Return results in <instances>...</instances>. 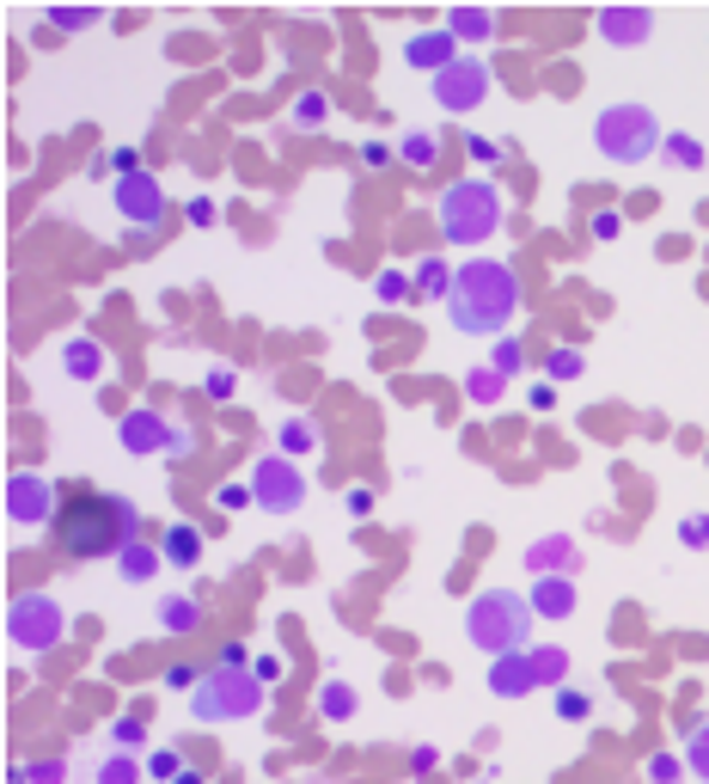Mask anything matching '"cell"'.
I'll list each match as a JSON object with an SVG mask.
<instances>
[{"instance_id":"42","label":"cell","mask_w":709,"mask_h":784,"mask_svg":"<svg viewBox=\"0 0 709 784\" xmlns=\"http://www.w3.org/2000/svg\"><path fill=\"white\" fill-rule=\"evenodd\" d=\"M410 289H416V282H410L404 270H380V282H373V294H380L385 306H398V301H404Z\"/></svg>"},{"instance_id":"45","label":"cell","mask_w":709,"mask_h":784,"mask_svg":"<svg viewBox=\"0 0 709 784\" xmlns=\"http://www.w3.org/2000/svg\"><path fill=\"white\" fill-rule=\"evenodd\" d=\"M679 545H691V552H709V515H685V521H679Z\"/></svg>"},{"instance_id":"30","label":"cell","mask_w":709,"mask_h":784,"mask_svg":"<svg viewBox=\"0 0 709 784\" xmlns=\"http://www.w3.org/2000/svg\"><path fill=\"white\" fill-rule=\"evenodd\" d=\"M7 784H67V766L62 760H31V766H13Z\"/></svg>"},{"instance_id":"44","label":"cell","mask_w":709,"mask_h":784,"mask_svg":"<svg viewBox=\"0 0 709 784\" xmlns=\"http://www.w3.org/2000/svg\"><path fill=\"white\" fill-rule=\"evenodd\" d=\"M465 154H472L477 166H501V160H508V147L489 142V135H472V142H465Z\"/></svg>"},{"instance_id":"17","label":"cell","mask_w":709,"mask_h":784,"mask_svg":"<svg viewBox=\"0 0 709 784\" xmlns=\"http://www.w3.org/2000/svg\"><path fill=\"white\" fill-rule=\"evenodd\" d=\"M532 613L539 619H569L575 613V576H532Z\"/></svg>"},{"instance_id":"51","label":"cell","mask_w":709,"mask_h":784,"mask_svg":"<svg viewBox=\"0 0 709 784\" xmlns=\"http://www.w3.org/2000/svg\"><path fill=\"white\" fill-rule=\"evenodd\" d=\"M184 215H190V227H202V233L214 227V202H209V197H190V209H184Z\"/></svg>"},{"instance_id":"33","label":"cell","mask_w":709,"mask_h":784,"mask_svg":"<svg viewBox=\"0 0 709 784\" xmlns=\"http://www.w3.org/2000/svg\"><path fill=\"white\" fill-rule=\"evenodd\" d=\"M325 117H330V98L325 93H300V98H294V111H288L294 129H318Z\"/></svg>"},{"instance_id":"9","label":"cell","mask_w":709,"mask_h":784,"mask_svg":"<svg viewBox=\"0 0 709 784\" xmlns=\"http://www.w3.org/2000/svg\"><path fill=\"white\" fill-rule=\"evenodd\" d=\"M428 93H434V105L441 111H477L489 98V62L484 55H459V62H447L441 74L428 81Z\"/></svg>"},{"instance_id":"37","label":"cell","mask_w":709,"mask_h":784,"mask_svg":"<svg viewBox=\"0 0 709 784\" xmlns=\"http://www.w3.org/2000/svg\"><path fill=\"white\" fill-rule=\"evenodd\" d=\"M685 772H691V766H685V754H648L643 778H648V784H679Z\"/></svg>"},{"instance_id":"31","label":"cell","mask_w":709,"mask_h":784,"mask_svg":"<svg viewBox=\"0 0 709 784\" xmlns=\"http://www.w3.org/2000/svg\"><path fill=\"white\" fill-rule=\"evenodd\" d=\"M141 766H147V778H154V784H171L178 772H184V754H178V748H147Z\"/></svg>"},{"instance_id":"34","label":"cell","mask_w":709,"mask_h":784,"mask_svg":"<svg viewBox=\"0 0 709 784\" xmlns=\"http://www.w3.org/2000/svg\"><path fill=\"white\" fill-rule=\"evenodd\" d=\"M685 766H691V778H709V723L685 730Z\"/></svg>"},{"instance_id":"19","label":"cell","mask_w":709,"mask_h":784,"mask_svg":"<svg viewBox=\"0 0 709 784\" xmlns=\"http://www.w3.org/2000/svg\"><path fill=\"white\" fill-rule=\"evenodd\" d=\"M62 374L67 380H105V349H98V337H67L62 344Z\"/></svg>"},{"instance_id":"11","label":"cell","mask_w":709,"mask_h":784,"mask_svg":"<svg viewBox=\"0 0 709 784\" xmlns=\"http://www.w3.org/2000/svg\"><path fill=\"white\" fill-rule=\"evenodd\" d=\"M110 202H117L123 227H141V233H154L159 221H166V190H159L154 173H129L110 185Z\"/></svg>"},{"instance_id":"13","label":"cell","mask_w":709,"mask_h":784,"mask_svg":"<svg viewBox=\"0 0 709 784\" xmlns=\"http://www.w3.org/2000/svg\"><path fill=\"white\" fill-rule=\"evenodd\" d=\"M166 436H171V424L159 411H123L117 417L123 453H166Z\"/></svg>"},{"instance_id":"28","label":"cell","mask_w":709,"mask_h":784,"mask_svg":"<svg viewBox=\"0 0 709 784\" xmlns=\"http://www.w3.org/2000/svg\"><path fill=\"white\" fill-rule=\"evenodd\" d=\"M318 711H325L330 723H349L354 718V687L349 680H325V687H318Z\"/></svg>"},{"instance_id":"52","label":"cell","mask_w":709,"mask_h":784,"mask_svg":"<svg viewBox=\"0 0 709 784\" xmlns=\"http://www.w3.org/2000/svg\"><path fill=\"white\" fill-rule=\"evenodd\" d=\"M526 405H532V411H551V405H557V386H551V380H532V393H526Z\"/></svg>"},{"instance_id":"5","label":"cell","mask_w":709,"mask_h":784,"mask_svg":"<svg viewBox=\"0 0 709 784\" xmlns=\"http://www.w3.org/2000/svg\"><path fill=\"white\" fill-rule=\"evenodd\" d=\"M263 711V680L251 668H202V687L190 692V718L197 723H245Z\"/></svg>"},{"instance_id":"2","label":"cell","mask_w":709,"mask_h":784,"mask_svg":"<svg viewBox=\"0 0 709 784\" xmlns=\"http://www.w3.org/2000/svg\"><path fill=\"white\" fill-rule=\"evenodd\" d=\"M520 313V276L501 258H465L447 294V325L465 337H508Z\"/></svg>"},{"instance_id":"3","label":"cell","mask_w":709,"mask_h":784,"mask_svg":"<svg viewBox=\"0 0 709 784\" xmlns=\"http://www.w3.org/2000/svg\"><path fill=\"white\" fill-rule=\"evenodd\" d=\"M532 600L514 595V588H484V595L465 607V638L484 656H508V650H532Z\"/></svg>"},{"instance_id":"38","label":"cell","mask_w":709,"mask_h":784,"mask_svg":"<svg viewBox=\"0 0 709 784\" xmlns=\"http://www.w3.org/2000/svg\"><path fill=\"white\" fill-rule=\"evenodd\" d=\"M557 718H563V723H588L593 718V699H588V692H575V687H557Z\"/></svg>"},{"instance_id":"46","label":"cell","mask_w":709,"mask_h":784,"mask_svg":"<svg viewBox=\"0 0 709 784\" xmlns=\"http://www.w3.org/2000/svg\"><path fill=\"white\" fill-rule=\"evenodd\" d=\"M233 386H239L233 368H209V374H202V393H209V399H233Z\"/></svg>"},{"instance_id":"49","label":"cell","mask_w":709,"mask_h":784,"mask_svg":"<svg viewBox=\"0 0 709 784\" xmlns=\"http://www.w3.org/2000/svg\"><path fill=\"white\" fill-rule=\"evenodd\" d=\"M342 509H349L354 521H361V515H373V491H368V484H354V491H342Z\"/></svg>"},{"instance_id":"40","label":"cell","mask_w":709,"mask_h":784,"mask_svg":"<svg viewBox=\"0 0 709 784\" xmlns=\"http://www.w3.org/2000/svg\"><path fill=\"white\" fill-rule=\"evenodd\" d=\"M251 675H257L263 687H276V680H288V656H282V650H257V656H251Z\"/></svg>"},{"instance_id":"35","label":"cell","mask_w":709,"mask_h":784,"mask_svg":"<svg viewBox=\"0 0 709 784\" xmlns=\"http://www.w3.org/2000/svg\"><path fill=\"white\" fill-rule=\"evenodd\" d=\"M581 374H588V362H581V349H551V356H544V380H581Z\"/></svg>"},{"instance_id":"56","label":"cell","mask_w":709,"mask_h":784,"mask_svg":"<svg viewBox=\"0 0 709 784\" xmlns=\"http://www.w3.org/2000/svg\"><path fill=\"white\" fill-rule=\"evenodd\" d=\"M171 784H209V772H197V766H184V772H178V778H171Z\"/></svg>"},{"instance_id":"4","label":"cell","mask_w":709,"mask_h":784,"mask_svg":"<svg viewBox=\"0 0 709 784\" xmlns=\"http://www.w3.org/2000/svg\"><path fill=\"white\" fill-rule=\"evenodd\" d=\"M434 221H441V240L447 245H465V252H472V245H484L501 227V190L489 185V178H459V185L441 190Z\"/></svg>"},{"instance_id":"12","label":"cell","mask_w":709,"mask_h":784,"mask_svg":"<svg viewBox=\"0 0 709 784\" xmlns=\"http://www.w3.org/2000/svg\"><path fill=\"white\" fill-rule=\"evenodd\" d=\"M489 692L496 699H526L539 692V675H532V650H508V656H489Z\"/></svg>"},{"instance_id":"53","label":"cell","mask_w":709,"mask_h":784,"mask_svg":"<svg viewBox=\"0 0 709 784\" xmlns=\"http://www.w3.org/2000/svg\"><path fill=\"white\" fill-rule=\"evenodd\" d=\"M392 154H398V147H385V142H368V147H361V166H368V173H380V166L392 160Z\"/></svg>"},{"instance_id":"1","label":"cell","mask_w":709,"mask_h":784,"mask_svg":"<svg viewBox=\"0 0 709 784\" xmlns=\"http://www.w3.org/2000/svg\"><path fill=\"white\" fill-rule=\"evenodd\" d=\"M50 540L74 564L117 558L123 545L141 540V509L129 496H110V491H74V496H62V515H55Z\"/></svg>"},{"instance_id":"20","label":"cell","mask_w":709,"mask_h":784,"mask_svg":"<svg viewBox=\"0 0 709 784\" xmlns=\"http://www.w3.org/2000/svg\"><path fill=\"white\" fill-rule=\"evenodd\" d=\"M154 619H159V631H171V638H190L202 625V595H166L154 607Z\"/></svg>"},{"instance_id":"39","label":"cell","mask_w":709,"mask_h":784,"mask_svg":"<svg viewBox=\"0 0 709 784\" xmlns=\"http://www.w3.org/2000/svg\"><path fill=\"white\" fill-rule=\"evenodd\" d=\"M110 742H117L123 754H141V748H147V723L141 718H117V723H110Z\"/></svg>"},{"instance_id":"16","label":"cell","mask_w":709,"mask_h":784,"mask_svg":"<svg viewBox=\"0 0 709 784\" xmlns=\"http://www.w3.org/2000/svg\"><path fill=\"white\" fill-rule=\"evenodd\" d=\"M159 558H166L171 571H197L202 564V527L197 521H171V527L159 533Z\"/></svg>"},{"instance_id":"54","label":"cell","mask_w":709,"mask_h":784,"mask_svg":"<svg viewBox=\"0 0 709 784\" xmlns=\"http://www.w3.org/2000/svg\"><path fill=\"white\" fill-rule=\"evenodd\" d=\"M410 766H416V772H434V766H441V754H434V748H416V754H410Z\"/></svg>"},{"instance_id":"43","label":"cell","mask_w":709,"mask_h":784,"mask_svg":"<svg viewBox=\"0 0 709 784\" xmlns=\"http://www.w3.org/2000/svg\"><path fill=\"white\" fill-rule=\"evenodd\" d=\"M214 503H221L226 515H239V509L257 503V491H251V479H239V484H221V491H214Z\"/></svg>"},{"instance_id":"15","label":"cell","mask_w":709,"mask_h":784,"mask_svg":"<svg viewBox=\"0 0 709 784\" xmlns=\"http://www.w3.org/2000/svg\"><path fill=\"white\" fill-rule=\"evenodd\" d=\"M453 43H459V38H453L447 25H441V31H416V38L404 43V62L410 67H428V81H434L447 62H459V50H453Z\"/></svg>"},{"instance_id":"8","label":"cell","mask_w":709,"mask_h":784,"mask_svg":"<svg viewBox=\"0 0 709 784\" xmlns=\"http://www.w3.org/2000/svg\"><path fill=\"white\" fill-rule=\"evenodd\" d=\"M251 491H257V509L294 515V509L306 503V472L288 460V453H263V460L251 466Z\"/></svg>"},{"instance_id":"7","label":"cell","mask_w":709,"mask_h":784,"mask_svg":"<svg viewBox=\"0 0 709 784\" xmlns=\"http://www.w3.org/2000/svg\"><path fill=\"white\" fill-rule=\"evenodd\" d=\"M62 631H67V613L55 595H19L13 607H7V644H19V650H31V656L55 650Z\"/></svg>"},{"instance_id":"26","label":"cell","mask_w":709,"mask_h":784,"mask_svg":"<svg viewBox=\"0 0 709 784\" xmlns=\"http://www.w3.org/2000/svg\"><path fill=\"white\" fill-rule=\"evenodd\" d=\"M398 160H404V166H416V173H428V166L441 160V142H434L428 129H410L404 142H398Z\"/></svg>"},{"instance_id":"22","label":"cell","mask_w":709,"mask_h":784,"mask_svg":"<svg viewBox=\"0 0 709 784\" xmlns=\"http://www.w3.org/2000/svg\"><path fill=\"white\" fill-rule=\"evenodd\" d=\"M276 448L288 453V460H306V453H318V424H313V417H282Z\"/></svg>"},{"instance_id":"47","label":"cell","mask_w":709,"mask_h":784,"mask_svg":"<svg viewBox=\"0 0 709 784\" xmlns=\"http://www.w3.org/2000/svg\"><path fill=\"white\" fill-rule=\"evenodd\" d=\"M166 687H171V692H197V687H202V668L171 662V668H166Z\"/></svg>"},{"instance_id":"48","label":"cell","mask_w":709,"mask_h":784,"mask_svg":"<svg viewBox=\"0 0 709 784\" xmlns=\"http://www.w3.org/2000/svg\"><path fill=\"white\" fill-rule=\"evenodd\" d=\"M588 233H593V240H617V233H624V215H617V209H600V215L588 221Z\"/></svg>"},{"instance_id":"24","label":"cell","mask_w":709,"mask_h":784,"mask_svg":"<svg viewBox=\"0 0 709 784\" xmlns=\"http://www.w3.org/2000/svg\"><path fill=\"white\" fill-rule=\"evenodd\" d=\"M447 31H453V38H465V43H484L489 31H496V13H489V7H453Z\"/></svg>"},{"instance_id":"6","label":"cell","mask_w":709,"mask_h":784,"mask_svg":"<svg viewBox=\"0 0 709 784\" xmlns=\"http://www.w3.org/2000/svg\"><path fill=\"white\" fill-rule=\"evenodd\" d=\"M660 123H655V111L648 105H605L600 117H593V147H600L605 160H617V166H636V160H648V154H660Z\"/></svg>"},{"instance_id":"36","label":"cell","mask_w":709,"mask_h":784,"mask_svg":"<svg viewBox=\"0 0 709 784\" xmlns=\"http://www.w3.org/2000/svg\"><path fill=\"white\" fill-rule=\"evenodd\" d=\"M532 675H539V687H563V675H569V656L563 650H532Z\"/></svg>"},{"instance_id":"27","label":"cell","mask_w":709,"mask_h":784,"mask_svg":"<svg viewBox=\"0 0 709 784\" xmlns=\"http://www.w3.org/2000/svg\"><path fill=\"white\" fill-rule=\"evenodd\" d=\"M660 154H667V166H679V173H697V166H703V142L685 135V129H673L667 142H660Z\"/></svg>"},{"instance_id":"23","label":"cell","mask_w":709,"mask_h":784,"mask_svg":"<svg viewBox=\"0 0 709 784\" xmlns=\"http://www.w3.org/2000/svg\"><path fill=\"white\" fill-rule=\"evenodd\" d=\"M453 276H459V270H453L447 258H422L416 276H410V282H416L422 301H447V294H453Z\"/></svg>"},{"instance_id":"18","label":"cell","mask_w":709,"mask_h":784,"mask_svg":"<svg viewBox=\"0 0 709 784\" xmlns=\"http://www.w3.org/2000/svg\"><path fill=\"white\" fill-rule=\"evenodd\" d=\"M648 31H655V13H648V7H600V38L643 43Z\"/></svg>"},{"instance_id":"32","label":"cell","mask_w":709,"mask_h":784,"mask_svg":"<svg viewBox=\"0 0 709 784\" xmlns=\"http://www.w3.org/2000/svg\"><path fill=\"white\" fill-rule=\"evenodd\" d=\"M489 368H496L501 380H514V374L526 368V349H520V337H496V344H489Z\"/></svg>"},{"instance_id":"41","label":"cell","mask_w":709,"mask_h":784,"mask_svg":"<svg viewBox=\"0 0 709 784\" xmlns=\"http://www.w3.org/2000/svg\"><path fill=\"white\" fill-rule=\"evenodd\" d=\"M98 19V7H50V25L55 31H86Z\"/></svg>"},{"instance_id":"50","label":"cell","mask_w":709,"mask_h":784,"mask_svg":"<svg viewBox=\"0 0 709 784\" xmlns=\"http://www.w3.org/2000/svg\"><path fill=\"white\" fill-rule=\"evenodd\" d=\"M190 441H197V429H190V424H178V417H171V436H166V453H171V460H178V453H190Z\"/></svg>"},{"instance_id":"29","label":"cell","mask_w":709,"mask_h":784,"mask_svg":"<svg viewBox=\"0 0 709 784\" xmlns=\"http://www.w3.org/2000/svg\"><path fill=\"white\" fill-rule=\"evenodd\" d=\"M501 386H508V380H501V374L484 362V368L465 374V399H472V405H496V399H501Z\"/></svg>"},{"instance_id":"21","label":"cell","mask_w":709,"mask_h":784,"mask_svg":"<svg viewBox=\"0 0 709 784\" xmlns=\"http://www.w3.org/2000/svg\"><path fill=\"white\" fill-rule=\"evenodd\" d=\"M110 564H117L123 583H154V571H159L166 558H159V545H141V540H135V545H123Z\"/></svg>"},{"instance_id":"10","label":"cell","mask_w":709,"mask_h":784,"mask_svg":"<svg viewBox=\"0 0 709 784\" xmlns=\"http://www.w3.org/2000/svg\"><path fill=\"white\" fill-rule=\"evenodd\" d=\"M55 515H62V496H55L50 479H38V472L7 479V521L13 527H55Z\"/></svg>"},{"instance_id":"55","label":"cell","mask_w":709,"mask_h":784,"mask_svg":"<svg viewBox=\"0 0 709 784\" xmlns=\"http://www.w3.org/2000/svg\"><path fill=\"white\" fill-rule=\"evenodd\" d=\"M221 662H226V668H251V656L239 650V644H226V650H221Z\"/></svg>"},{"instance_id":"14","label":"cell","mask_w":709,"mask_h":784,"mask_svg":"<svg viewBox=\"0 0 709 784\" xmlns=\"http://www.w3.org/2000/svg\"><path fill=\"white\" fill-rule=\"evenodd\" d=\"M526 564H532V576H575L581 552H575V540H563V533H544V540L526 545Z\"/></svg>"},{"instance_id":"25","label":"cell","mask_w":709,"mask_h":784,"mask_svg":"<svg viewBox=\"0 0 709 784\" xmlns=\"http://www.w3.org/2000/svg\"><path fill=\"white\" fill-rule=\"evenodd\" d=\"M141 778H147V766H141L135 754H123V748L93 766V784H141Z\"/></svg>"}]
</instances>
